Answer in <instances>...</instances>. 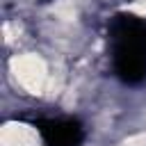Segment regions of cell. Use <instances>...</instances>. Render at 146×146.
Returning <instances> with one entry per match:
<instances>
[{
	"label": "cell",
	"mask_w": 146,
	"mask_h": 146,
	"mask_svg": "<svg viewBox=\"0 0 146 146\" xmlns=\"http://www.w3.org/2000/svg\"><path fill=\"white\" fill-rule=\"evenodd\" d=\"M46 146H80L84 139L82 125L78 121H39L36 123Z\"/></svg>",
	"instance_id": "cell-2"
},
{
	"label": "cell",
	"mask_w": 146,
	"mask_h": 146,
	"mask_svg": "<svg viewBox=\"0 0 146 146\" xmlns=\"http://www.w3.org/2000/svg\"><path fill=\"white\" fill-rule=\"evenodd\" d=\"M43 2H50V0H43Z\"/></svg>",
	"instance_id": "cell-3"
},
{
	"label": "cell",
	"mask_w": 146,
	"mask_h": 146,
	"mask_svg": "<svg viewBox=\"0 0 146 146\" xmlns=\"http://www.w3.org/2000/svg\"><path fill=\"white\" fill-rule=\"evenodd\" d=\"M112 59L116 75L137 84L146 78V23L130 14H119L110 23Z\"/></svg>",
	"instance_id": "cell-1"
}]
</instances>
